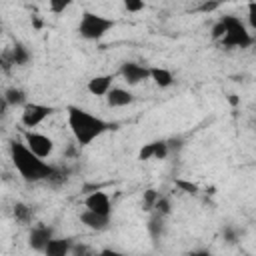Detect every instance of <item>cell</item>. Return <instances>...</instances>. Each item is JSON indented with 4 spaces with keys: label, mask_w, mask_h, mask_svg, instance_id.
<instances>
[{
    "label": "cell",
    "mask_w": 256,
    "mask_h": 256,
    "mask_svg": "<svg viewBox=\"0 0 256 256\" xmlns=\"http://www.w3.org/2000/svg\"><path fill=\"white\" fill-rule=\"evenodd\" d=\"M68 126L72 130V136L78 142V146L92 144L96 138H100L110 128V124L106 120H102L78 106H68Z\"/></svg>",
    "instance_id": "1"
},
{
    "label": "cell",
    "mask_w": 256,
    "mask_h": 256,
    "mask_svg": "<svg viewBox=\"0 0 256 256\" xmlns=\"http://www.w3.org/2000/svg\"><path fill=\"white\" fill-rule=\"evenodd\" d=\"M10 160L14 164V168L18 170V174L22 176V180L26 182H40L46 180L52 172V166L44 160H40L38 156H34L24 142H10Z\"/></svg>",
    "instance_id": "2"
},
{
    "label": "cell",
    "mask_w": 256,
    "mask_h": 256,
    "mask_svg": "<svg viewBox=\"0 0 256 256\" xmlns=\"http://www.w3.org/2000/svg\"><path fill=\"white\" fill-rule=\"evenodd\" d=\"M220 22L224 24V36L220 40L222 46H226V48H248V46H252L254 36L246 30L244 22L238 16L226 14V16L220 18Z\"/></svg>",
    "instance_id": "3"
},
{
    "label": "cell",
    "mask_w": 256,
    "mask_h": 256,
    "mask_svg": "<svg viewBox=\"0 0 256 256\" xmlns=\"http://www.w3.org/2000/svg\"><path fill=\"white\" fill-rule=\"evenodd\" d=\"M114 26H116V22L112 18H106L96 12H84L80 18V24H78V34L84 40H100Z\"/></svg>",
    "instance_id": "4"
},
{
    "label": "cell",
    "mask_w": 256,
    "mask_h": 256,
    "mask_svg": "<svg viewBox=\"0 0 256 256\" xmlns=\"http://www.w3.org/2000/svg\"><path fill=\"white\" fill-rule=\"evenodd\" d=\"M22 136H24V146H26L34 156H38L40 160L48 158V156L54 152V142H52V138H48L46 134H40V132H34V130H26Z\"/></svg>",
    "instance_id": "5"
},
{
    "label": "cell",
    "mask_w": 256,
    "mask_h": 256,
    "mask_svg": "<svg viewBox=\"0 0 256 256\" xmlns=\"http://www.w3.org/2000/svg\"><path fill=\"white\" fill-rule=\"evenodd\" d=\"M52 112H54L52 106L38 104V102H28V104L22 108V124H24L26 128H36V126L42 124Z\"/></svg>",
    "instance_id": "6"
},
{
    "label": "cell",
    "mask_w": 256,
    "mask_h": 256,
    "mask_svg": "<svg viewBox=\"0 0 256 256\" xmlns=\"http://www.w3.org/2000/svg\"><path fill=\"white\" fill-rule=\"evenodd\" d=\"M120 76L128 86H136L150 78V68L138 62H124L120 66Z\"/></svg>",
    "instance_id": "7"
},
{
    "label": "cell",
    "mask_w": 256,
    "mask_h": 256,
    "mask_svg": "<svg viewBox=\"0 0 256 256\" xmlns=\"http://www.w3.org/2000/svg\"><path fill=\"white\" fill-rule=\"evenodd\" d=\"M84 208L90 210V212L102 214V216H110V214H112L110 198H108V194L102 192V190H94V192H90V194L84 198Z\"/></svg>",
    "instance_id": "8"
},
{
    "label": "cell",
    "mask_w": 256,
    "mask_h": 256,
    "mask_svg": "<svg viewBox=\"0 0 256 256\" xmlns=\"http://www.w3.org/2000/svg\"><path fill=\"white\" fill-rule=\"evenodd\" d=\"M52 228L50 226H44V224H36L30 234H28V246L36 252H44V248L48 246V242L52 240Z\"/></svg>",
    "instance_id": "9"
},
{
    "label": "cell",
    "mask_w": 256,
    "mask_h": 256,
    "mask_svg": "<svg viewBox=\"0 0 256 256\" xmlns=\"http://www.w3.org/2000/svg\"><path fill=\"white\" fill-rule=\"evenodd\" d=\"M168 152H170L168 142L156 140V142L144 144V146L140 148V152H138V158H140V160H162V158L168 156Z\"/></svg>",
    "instance_id": "10"
},
{
    "label": "cell",
    "mask_w": 256,
    "mask_h": 256,
    "mask_svg": "<svg viewBox=\"0 0 256 256\" xmlns=\"http://www.w3.org/2000/svg\"><path fill=\"white\" fill-rule=\"evenodd\" d=\"M80 222L84 226H88L90 230L102 232V230H108L110 216H102V214H96V212H90V210H82L80 212Z\"/></svg>",
    "instance_id": "11"
},
{
    "label": "cell",
    "mask_w": 256,
    "mask_h": 256,
    "mask_svg": "<svg viewBox=\"0 0 256 256\" xmlns=\"http://www.w3.org/2000/svg\"><path fill=\"white\" fill-rule=\"evenodd\" d=\"M134 102V94L126 88H110V92L106 94V104L110 108H122Z\"/></svg>",
    "instance_id": "12"
},
{
    "label": "cell",
    "mask_w": 256,
    "mask_h": 256,
    "mask_svg": "<svg viewBox=\"0 0 256 256\" xmlns=\"http://www.w3.org/2000/svg\"><path fill=\"white\" fill-rule=\"evenodd\" d=\"M112 74H102V76H94L88 80V92L94 96H106L112 88Z\"/></svg>",
    "instance_id": "13"
},
{
    "label": "cell",
    "mask_w": 256,
    "mask_h": 256,
    "mask_svg": "<svg viewBox=\"0 0 256 256\" xmlns=\"http://www.w3.org/2000/svg\"><path fill=\"white\" fill-rule=\"evenodd\" d=\"M72 248L70 238H52L44 248V256H68Z\"/></svg>",
    "instance_id": "14"
},
{
    "label": "cell",
    "mask_w": 256,
    "mask_h": 256,
    "mask_svg": "<svg viewBox=\"0 0 256 256\" xmlns=\"http://www.w3.org/2000/svg\"><path fill=\"white\" fill-rule=\"evenodd\" d=\"M150 80H154V84L158 88H168L174 84L172 72L166 68H160V66H150Z\"/></svg>",
    "instance_id": "15"
},
{
    "label": "cell",
    "mask_w": 256,
    "mask_h": 256,
    "mask_svg": "<svg viewBox=\"0 0 256 256\" xmlns=\"http://www.w3.org/2000/svg\"><path fill=\"white\" fill-rule=\"evenodd\" d=\"M10 54H12L14 66H26V64L30 62V50H28L22 42H16V44L10 48Z\"/></svg>",
    "instance_id": "16"
},
{
    "label": "cell",
    "mask_w": 256,
    "mask_h": 256,
    "mask_svg": "<svg viewBox=\"0 0 256 256\" xmlns=\"http://www.w3.org/2000/svg\"><path fill=\"white\" fill-rule=\"evenodd\" d=\"M4 100L8 102V106H26L28 102H26V92L22 90V88H16V86H12V88H8L4 94Z\"/></svg>",
    "instance_id": "17"
},
{
    "label": "cell",
    "mask_w": 256,
    "mask_h": 256,
    "mask_svg": "<svg viewBox=\"0 0 256 256\" xmlns=\"http://www.w3.org/2000/svg\"><path fill=\"white\" fill-rule=\"evenodd\" d=\"M146 228H148V234H150V238L152 240H158L162 234H164V216H160V214H152V218L148 220V224H146Z\"/></svg>",
    "instance_id": "18"
},
{
    "label": "cell",
    "mask_w": 256,
    "mask_h": 256,
    "mask_svg": "<svg viewBox=\"0 0 256 256\" xmlns=\"http://www.w3.org/2000/svg\"><path fill=\"white\" fill-rule=\"evenodd\" d=\"M12 214H14L16 222H20V224H28V222L32 220V210H30V206H26V204H22V202L14 204Z\"/></svg>",
    "instance_id": "19"
},
{
    "label": "cell",
    "mask_w": 256,
    "mask_h": 256,
    "mask_svg": "<svg viewBox=\"0 0 256 256\" xmlns=\"http://www.w3.org/2000/svg\"><path fill=\"white\" fill-rule=\"evenodd\" d=\"M158 196H160V194H158L156 190H152V188H150V190H146V192H144V200H142V208H144L146 212L154 210V204H156Z\"/></svg>",
    "instance_id": "20"
},
{
    "label": "cell",
    "mask_w": 256,
    "mask_h": 256,
    "mask_svg": "<svg viewBox=\"0 0 256 256\" xmlns=\"http://www.w3.org/2000/svg\"><path fill=\"white\" fill-rule=\"evenodd\" d=\"M52 186H60L64 180H66V170H62V168H56V166H52V172H50V176L46 178Z\"/></svg>",
    "instance_id": "21"
},
{
    "label": "cell",
    "mask_w": 256,
    "mask_h": 256,
    "mask_svg": "<svg viewBox=\"0 0 256 256\" xmlns=\"http://www.w3.org/2000/svg\"><path fill=\"white\" fill-rule=\"evenodd\" d=\"M154 210H156V214H160V216L166 218L170 214V200L166 196H158V200L154 204Z\"/></svg>",
    "instance_id": "22"
},
{
    "label": "cell",
    "mask_w": 256,
    "mask_h": 256,
    "mask_svg": "<svg viewBox=\"0 0 256 256\" xmlns=\"http://www.w3.org/2000/svg\"><path fill=\"white\" fill-rule=\"evenodd\" d=\"M222 234H224V240H226L228 244H236V242H238V230H236L234 226H226V228L222 230Z\"/></svg>",
    "instance_id": "23"
},
{
    "label": "cell",
    "mask_w": 256,
    "mask_h": 256,
    "mask_svg": "<svg viewBox=\"0 0 256 256\" xmlns=\"http://www.w3.org/2000/svg\"><path fill=\"white\" fill-rule=\"evenodd\" d=\"M12 66H14V62H12V54H10V50L2 52V54H0V68H2L4 72H8Z\"/></svg>",
    "instance_id": "24"
},
{
    "label": "cell",
    "mask_w": 256,
    "mask_h": 256,
    "mask_svg": "<svg viewBox=\"0 0 256 256\" xmlns=\"http://www.w3.org/2000/svg\"><path fill=\"white\" fill-rule=\"evenodd\" d=\"M70 252H72L74 256H94V254L90 252V248H88V246H84V244H72Z\"/></svg>",
    "instance_id": "25"
},
{
    "label": "cell",
    "mask_w": 256,
    "mask_h": 256,
    "mask_svg": "<svg viewBox=\"0 0 256 256\" xmlns=\"http://www.w3.org/2000/svg\"><path fill=\"white\" fill-rule=\"evenodd\" d=\"M176 186H178V188H182V190H184V192H188V194H198V186H196V184H192V182L176 180Z\"/></svg>",
    "instance_id": "26"
},
{
    "label": "cell",
    "mask_w": 256,
    "mask_h": 256,
    "mask_svg": "<svg viewBox=\"0 0 256 256\" xmlns=\"http://www.w3.org/2000/svg\"><path fill=\"white\" fill-rule=\"evenodd\" d=\"M124 8H126L128 12H140V10H144V2H138V0H126V2H124Z\"/></svg>",
    "instance_id": "27"
},
{
    "label": "cell",
    "mask_w": 256,
    "mask_h": 256,
    "mask_svg": "<svg viewBox=\"0 0 256 256\" xmlns=\"http://www.w3.org/2000/svg\"><path fill=\"white\" fill-rule=\"evenodd\" d=\"M210 34H212L214 40H222V36H224V24H222L220 20H216L214 26H212V32H210Z\"/></svg>",
    "instance_id": "28"
},
{
    "label": "cell",
    "mask_w": 256,
    "mask_h": 256,
    "mask_svg": "<svg viewBox=\"0 0 256 256\" xmlns=\"http://www.w3.org/2000/svg\"><path fill=\"white\" fill-rule=\"evenodd\" d=\"M218 8H220L218 2H202V4L198 6L200 12H212V10H218Z\"/></svg>",
    "instance_id": "29"
},
{
    "label": "cell",
    "mask_w": 256,
    "mask_h": 256,
    "mask_svg": "<svg viewBox=\"0 0 256 256\" xmlns=\"http://www.w3.org/2000/svg\"><path fill=\"white\" fill-rule=\"evenodd\" d=\"M68 6H70V2H50V10L56 12V14L58 12H64Z\"/></svg>",
    "instance_id": "30"
},
{
    "label": "cell",
    "mask_w": 256,
    "mask_h": 256,
    "mask_svg": "<svg viewBox=\"0 0 256 256\" xmlns=\"http://www.w3.org/2000/svg\"><path fill=\"white\" fill-rule=\"evenodd\" d=\"M248 18H250V24L252 28H256V4H248Z\"/></svg>",
    "instance_id": "31"
},
{
    "label": "cell",
    "mask_w": 256,
    "mask_h": 256,
    "mask_svg": "<svg viewBox=\"0 0 256 256\" xmlns=\"http://www.w3.org/2000/svg\"><path fill=\"white\" fill-rule=\"evenodd\" d=\"M94 256H126V254H122V252H118V250H112V248H104V250H100V252L94 254Z\"/></svg>",
    "instance_id": "32"
},
{
    "label": "cell",
    "mask_w": 256,
    "mask_h": 256,
    "mask_svg": "<svg viewBox=\"0 0 256 256\" xmlns=\"http://www.w3.org/2000/svg\"><path fill=\"white\" fill-rule=\"evenodd\" d=\"M184 256H212V252L210 250H192V252H188V254H184Z\"/></svg>",
    "instance_id": "33"
},
{
    "label": "cell",
    "mask_w": 256,
    "mask_h": 256,
    "mask_svg": "<svg viewBox=\"0 0 256 256\" xmlns=\"http://www.w3.org/2000/svg\"><path fill=\"white\" fill-rule=\"evenodd\" d=\"M8 108H10V106H8V102L4 100V96H0V116H4V114L8 112Z\"/></svg>",
    "instance_id": "34"
},
{
    "label": "cell",
    "mask_w": 256,
    "mask_h": 256,
    "mask_svg": "<svg viewBox=\"0 0 256 256\" xmlns=\"http://www.w3.org/2000/svg\"><path fill=\"white\" fill-rule=\"evenodd\" d=\"M230 104H234V106H236V104H238V98H236V96H234V94H232V96H230Z\"/></svg>",
    "instance_id": "35"
}]
</instances>
